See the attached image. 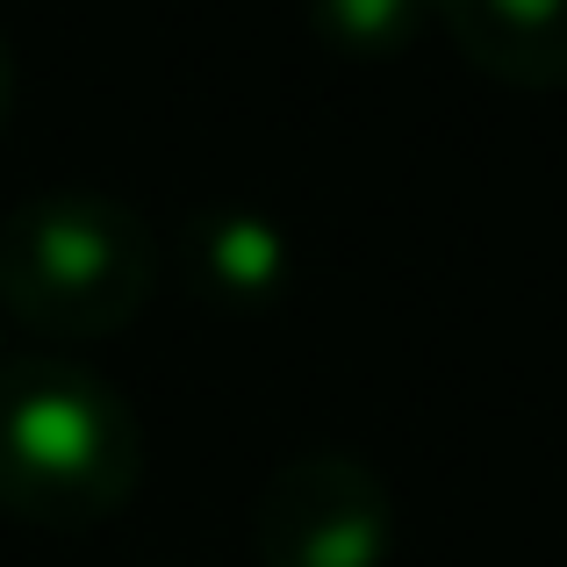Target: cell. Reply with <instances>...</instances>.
I'll use <instances>...</instances> for the list:
<instances>
[{
    "instance_id": "5",
    "label": "cell",
    "mask_w": 567,
    "mask_h": 567,
    "mask_svg": "<svg viewBox=\"0 0 567 567\" xmlns=\"http://www.w3.org/2000/svg\"><path fill=\"white\" fill-rule=\"evenodd\" d=\"M474 72L503 86H567V0H431Z\"/></svg>"
},
{
    "instance_id": "6",
    "label": "cell",
    "mask_w": 567,
    "mask_h": 567,
    "mask_svg": "<svg viewBox=\"0 0 567 567\" xmlns=\"http://www.w3.org/2000/svg\"><path fill=\"white\" fill-rule=\"evenodd\" d=\"M424 8L431 0H309V29H317L323 51L381 65V58H402L416 43Z\"/></svg>"
},
{
    "instance_id": "1",
    "label": "cell",
    "mask_w": 567,
    "mask_h": 567,
    "mask_svg": "<svg viewBox=\"0 0 567 567\" xmlns=\"http://www.w3.org/2000/svg\"><path fill=\"white\" fill-rule=\"evenodd\" d=\"M144 482V424L72 352L0 360V511L43 532L109 525Z\"/></svg>"
},
{
    "instance_id": "2",
    "label": "cell",
    "mask_w": 567,
    "mask_h": 567,
    "mask_svg": "<svg viewBox=\"0 0 567 567\" xmlns=\"http://www.w3.org/2000/svg\"><path fill=\"white\" fill-rule=\"evenodd\" d=\"M158 266V230L101 187H43L0 223V309L58 346L137 323Z\"/></svg>"
},
{
    "instance_id": "4",
    "label": "cell",
    "mask_w": 567,
    "mask_h": 567,
    "mask_svg": "<svg viewBox=\"0 0 567 567\" xmlns=\"http://www.w3.org/2000/svg\"><path fill=\"white\" fill-rule=\"evenodd\" d=\"M173 251L187 288L216 309H266L288 295V230L259 208H194Z\"/></svg>"
},
{
    "instance_id": "7",
    "label": "cell",
    "mask_w": 567,
    "mask_h": 567,
    "mask_svg": "<svg viewBox=\"0 0 567 567\" xmlns=\"http://www.w3.org/2000/svg\"><path fill=\"white\" fill-rule=\"evenodd\" d=\"M8 109H14V51L0 37V123H8Z\"/></svg>"
},
{
    "instance_id": "3",
    "label": "cell",
    "mask_w": 567,
    "mask_h": 567,
    "mask_svg": "<svg viewBox=\"0 0 567 567\" xmlns=\"http://www.w3.org/2000/svg\"><path fill=\"white\" fill-rule=\"evenodd\" d=\"M251 554L259 567H388L395 496L360 453H295L259 488Z\"/></svg>"
}]
</instances>
